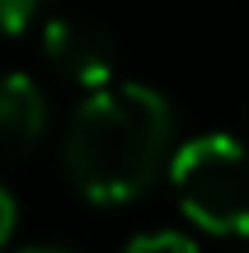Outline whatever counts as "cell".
<instances>
[{
  "instance_id": "5b68a950",
  "label": "cell",
  "mask_w": 249,
  "mask_h": 253,
  "mask_svg": "<svg viewBox=\"0 0 249 253\" xmlns=\"http://www.w3.org/2000/svg\"><path fill=\"white\" fill-rule=\"evenodd\" d=\"M52 0H0V33H24Z\"/></svg>"
},
{
  "instance_id": "277c9868",
  "label": "cell",
  "mask_w": 249,
  "mask_h": 253,
  "mask_svg": "<svg viewBox=\"0 0 249 253\" xmlns=\"http://www.w3.org/2000/svg\"><path fill=\"white\" fill-rule=\"evenodd\" d=\"M47 136V99L28 75H0V160H24Z\"/></svg>"
},
{
  "instance_id": "52a82bcc",
  "label": "cell",
  "mask_w": 249,
  "mask_h": 253,
  "mask_svg": "<svg viewBox=\"0 0 249 253\" xmlns=\"http://www.w3.org/2000/svg\"><path fill=\"white\" fill-rule=\"evenodd\" d=\"M14 197H9L5 188H0V244H9V235H14Z\"/></svg>"
},
{
  "instance_id": "3957f363",
  "label": "cell",
  "mask_w": 249,
  "mask_h": 253,
  "mask_svg": "<svg viewBox=\"0 0 249 253\" xmlns=\"http://www.w3.org/2000/svg\"><path fill=\"white\" fill-rule=\"evenodd\" d=\"M43 56H47V61H52L71 84H85V89L108 84L113 61H118L108 28L94 24V19H80V14L47 19V28H43Z\"/></svg>"
},
{
  "instance_id": "8992f818",
  "label": "cell",
  "mask_w": 249,
  "mask_h": 253,
  "mask_svg": "<svg viewBox=\"0 0 249 253\" xmlns=\"http://www.w3.org/2000/svg\"><path fill=\"white\" fill-rule=\"evenodd\" d=\"M122 253H198V249L188 244L184 235H141V239H132Z\"/></svg>"
},
{
  "instance_id": "ba28073f",
  "label": "cell",
  "mask_w": 249,
  "mask_h": 253,
  "mask_svg": "<svg viewBox=\"0 0 249 253\" xmlns=\"http://www.w3.org/2000/svg\"><path fill=\"white\" fill-rule=\"evenodd\" d=\"M24 253H66V249H24Z\"/></svg>"
},
{
  "instance_id": "6da1fadb",
  "label": "cell",
  "mask_w": 249,
  "mask_h": 253,
  "mask_svg": "<svg viewBox=\"0 0 249 253\" xmlns=\"http://www.w3.org/2000/svg\"><path fill=\"white\" fill-rule=\"evenodd\" d=\"M174 113L146 84H99L75 108L61 141V164L85 202L118 207L165 173Z\"/></svg>"
},
{
  "instance_id": "7a4b0ae2",
  "label": "cell",
  "mask_w": 249,
  "mask_h": 253,
  "mask_svg": "<svg viewBox=\"0 0 249 253\" xmlns=\"http://www.w3.org/2000/svg\"><path fill=\"white\" fill-rule=\"evenodd\" d=\"M169 183L207 235H249V150L235 136H198L169 164Z\"/></svg>"
}]
</instances>
